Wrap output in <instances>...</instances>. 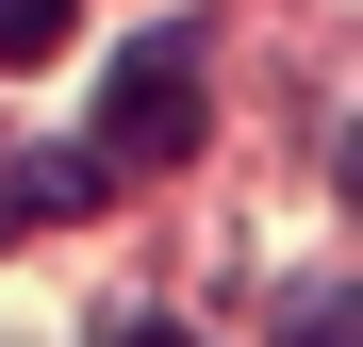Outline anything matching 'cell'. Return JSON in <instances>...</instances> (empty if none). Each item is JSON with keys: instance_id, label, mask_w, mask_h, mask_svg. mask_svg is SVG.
I'll list each match as a JSON object with an SVG mask.
<instances>
[{"instance_id": "6da1fadb", "label": "cell", "mask_w": 363, "mask_h": 347, "mask_svg": "<svg viewBox=\"0 0 363 347\" xmlns=\"http://www.w3.org/2000/svg\"><path fill=\"white\" fill-rule=\"evenodd\" d=\"M199 67H215V33H199V17H165V33H133V50H116V83H99V116H83L99 182H149V165H182V149L215 133Z\"/></svg>"}, {"instance_id": "7a4b0ae2", "label": "cell", "mask_w": 363, "mask_h": 347, "mask_svg": "<svg viewBox=\"0 0 363 347\" xmlns=\"http://www.w3.org/2000/svg\"><path fill=\"white\" fill-rule=\"evenodd\" d=\"M67 33H83V0H0V67H50Z\"/></svg>"}, {"instance_id": "277c9868", "label": "cell", "mask_w": 363, "mask_h": 347, "mask_svg": "<svg viewBox=\"0 0 363 347\" xmlns=\"http://www.w3.org/2000/svg\"><path fill=\"white\" fill-rule=\"evenodd\" d=\"M116 347H199V331H116Z\"/></svg>"}, {"instance_id": "3957f363", "label": "cell", "mask_w": 363, "mask_h": 347, "mask_svg": "<svg viewBox=\"0 0 363 347\" xmlns=\"http://www.w3.org/2000/svg\"><path fill=\"white\" fill-rule=\"evenodd\" d=\"M281 347H347V281H297V314H281Z\"/></svg>"}]
</instances>
